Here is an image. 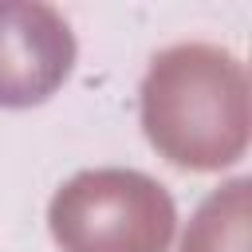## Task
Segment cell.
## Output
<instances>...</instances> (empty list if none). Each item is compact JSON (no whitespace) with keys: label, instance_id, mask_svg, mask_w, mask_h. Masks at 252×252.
Masks as SVG:
<instances>
[{"label":"cell","instance_id":"obj_1","mask_svg":"<svg viewBox=\"0 0 252 252\" xmlns=\"http://www.w3.org/2000/svg\"><path fill=\"white\" fill-rule=\"evenodd\" d=\"M142 130L177 169L213 173L248 150V75L217 43H173L158 51L142 79Z\"/></svg>","mask_w":252,"mask_h":252},{"label":"cell","instance_id":"obj_3","mask_svg":"<svg viewBox=\"0 0 252 252\" xmlns=\"http://www.w3.org/2000/svg\"><path fill=\"white\" fill-rule=\"evenodd\" d=\"M75 67V32L59 8L0 0V106L47 102Z\"/></svg>","mask_w":252,"mask_h":252},{"label":"cell","instance_id":"obj_2","mask_svg":"<svg viewBox=\"0 0 252 252\" xmlns=\"http://www.w3.org/2000/svg\"><path fill=\"white\" fill-rule=\"evenodd\" d=\"M47 228L63 252H165L177 228L173 197L138 169H83L47 205Z\"/></svg>","mask_w":252,"mask_h":252},{"label":"cell","instance_id":"obj_4","mask_svg":"<svg viewBox=\"0 0 252 252\" xmlns=\"http://www.w3.org/2000/svg\"><path fill=\"white\" fill-rule=\"evenodd\" d=\"M248 177H232L224 185H217L193 213L181 248L177 252H248Z\"/></svg>","mask_w":252,"mask_h":252}]
</instances>
